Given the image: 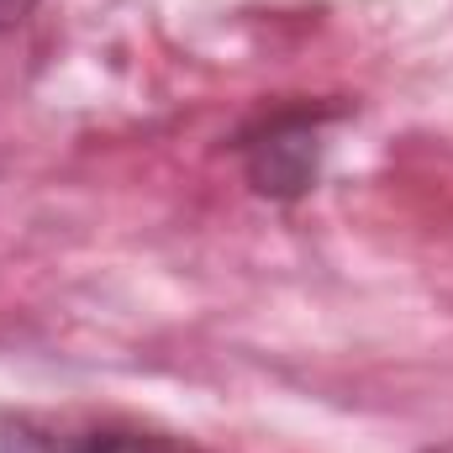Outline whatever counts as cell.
Instances as JSON below:
<instances>
[{
  "label": "cell",
  "instance_id": "cell-1",
  "mask_svg": "<svg viewBox=\"0 0 453 453\" xmlns=\"http://www.w3.org/2000/svg\"><path fill=\"white\" fill-rule=\"evenodd\" d=\"M0 453H201L180 433L111 411H27L0 433Z\"/></svg>",
  "mask_w": 453,
  "mask_h": 453
},
{
  "label": "cell",
  "instance_id": "cell-2",
  "mask_svg": "<svg viewBox=\"0 0 453 453\" xmlns=\"http://www.w3.org/2000/svg\"><path fill=\"white\" fill-rule=\"evenodd\" d=\"M317 137H311V127H306V116H290V121H269V132L258 137V142H248V153H253V180H258V190H274V196H290V190H306V180H311V148Z\"/></svg>",
  "mask_w": 453,
  "mask_h": 453
},
{
  "label": "cell",
  "instance_id": "cell-3",
  "mask_svg": "<svg viewBox=\"0 0 453 453\" xmlns=\"http://www.w3.org/2000/svg\"><path fill=\"white\" fill-rule=\"evenodd\" d=\"M11 5H16V11H21V0H11Z\"/></svg>",
  "mask_w": 453,
  "mask_h": 453
}]
</instances>
